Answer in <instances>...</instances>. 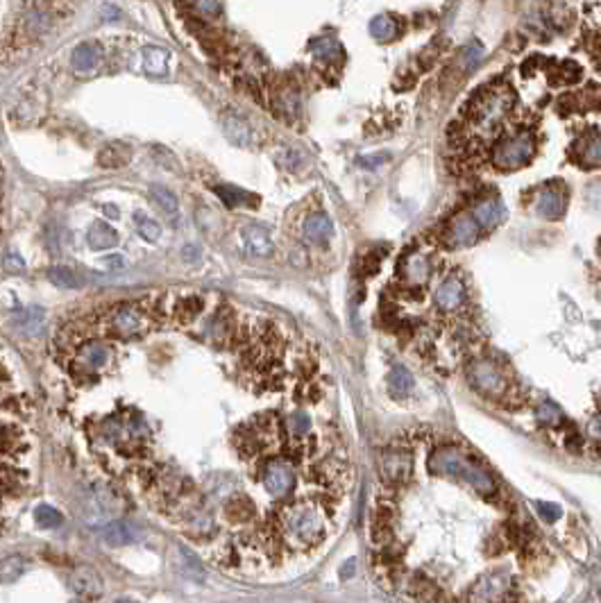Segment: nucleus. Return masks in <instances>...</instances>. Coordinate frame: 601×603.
<instances>
[{"label":"nucleus","instance_id":"obj_1","mask_svg":"<svg viewBox=\"0 0 601 603\" xmlns=\"http://www.w3.org/2000/svg\"><path fill=\"white\" fill-rule=\"evenodd\" d=\"M429 470L436 477H452V479H461L467 486H472L477 492L486 494H495V479L490 474L479 467L477 462H472L469 458H465L461 451L454 447H443L436 449L431 458H429Z\"/></svg>","mask_w":601,"mask_h":603},{"label":"nucleus","instance_id":"obj_2","mask_svg":"<svg viewBox=\"0 0 601 603\" xmlns=\"http://www.w3.org/2000/svg\"><path fill=\"white\" fill-rule=\"evenodd\" d=\"M281 529L295 547H313L327 533L325 513L313 503H298L281 515Z\"/></svg>","mask_w":601,"mask_h":603},{"label":"nucleus","instance_id":"obj_3","mask_svg":"<svg viewBox=\"0 0 601 603\" xmlns=\"http://www.w3.org/2000/svg\"><path fill=\"white\" fill-rule=\"evenodd\" d=\"M510 93L508 89H501V86H490V89H484L479 95H474L472 105H469V118H472V125L481 132H490L495 129L504 116L510 109Z\"/></svg>","mask_w":601,"mask_h":603},{"label":"nucleus","instance_id":"obj_4","mask_svg":"<svg viewBox=\"0 0 601 603\" xmlns=\"http://www.w3.org/2000/svg\"><path fill=\"white\" fill-rule=\"evenodd\" d=\"M150 314L144 304L129 302V304H118L105 316V331L116 338H134L148 331Z\"/></svg>","mask_w":601,"mask_h":603},{"label":"nucleus","instance_id":"obj_5","mask_svg":"<svg viewBox=\"0 0 601 603\" xmlns=\"http://www.w3.org/2000/svg\"><path fill=\"white\" fill-rule=\"evenodd\" d=\"M533 157V138L529 132H520L515 136H506L493 150V164L499 170H515L529 164Z\"/></svg>","mask_w":601,"mask_h":603},{"label":"nucleus","instance_id":"obj_6","mask_svg":"<svg viewBox=\"0 0 601 603\" xmlns=\"http://www.w3.org/2000/svg\"><path fill=\"white\" fill-rule=\"evenodd\" d=\"M467 376H469V383H472L479 393H484L488 397H501L508 393L506 374L490 361L472 363V368L467 370Z\"/></svg>","mask_w":601,"mask_h":603},{"label":"nucleus","instance_id":"obj_7","mask_svg":"<svg viewBox=\"0 0 601 603\" xmlns=\"http://www.w3.org/2000/svg\"><path fill=\"white\" fill-rule=\"evenodd\" d=\"M264 488L270 497H288L295 488V467L286 460H270L264 467Z\"/></svg>","mask_w":601,"mask_h":603},{"label":"nucleus","instance_id":"obj_8","mask_svg":"<svg viewBox=\"0 0 601 603\" xmlns=\"http://www.w3.org/2000/svg\"><path fill=\"white\" fill-rule=\"evenodd\" d=\"M109 357H112V350L105 342H86L78 350V357H75V365L82 372H100L109 365Z\"/></svg>","mask_w":601,"mask_h":603},{"label":"nucleus","instance_id":"obj_9","mask_svg":"<svg viewBox=\"0 0 601 603\" xmlns=\"http://www.w3.org/2000/svg\"><path fill=\"white\" fill-rule=\"evenodd\" d=\"M479 227L481 225L474 220L472 213H458L456 218L450 222V227H447V243H450L452 247L472 245L479 236Z\"/></svg>","mask_w":601,"mask_h":603},{"label":"nucleus","instance_id":"obj_10","mask_svg":"<svg viewBox=\"0 0 601 603\" xmlns=\"http://www.w3.org/2000/svg\"><path fill=\"white\" fill-rule=\"evenodd\" d=\"M69 585L82 599H98L103 595V578L93 567H78L71 572Z\"/></svg>","mask_w":601,"mask_h":603},{"label":"nucleus","instance_id":"obj_11","mask_svg":"<svg viewBox=\"0 0 601 603\" xmlns=\"http://www.w3.org/2000/svg\"><path fill=\"white\" fill-rule=\"evenodd\" d=\"M463 302H465V286L458 277H450L436 290V306L440 311H447V314L456 311Z\"/></svg>","mask_w":601,"mask_h":603},{"label":"nucleus","instance_id":"obj_12","mask_svg":"<svg viewBox=\"0 0 601 603\" xmlns=\"http://www.w3.org/2000/svg\"><path fill=\"white\" fill-rule=\"evenodd\" d=\"M302 234L304 239H307L309 243L313 245H325L327 241L332 239L334 234V225L329 220V215L325 213H311L307 220H304V227H302Z\"/></svg>","mask_w":601,"mask_h":603},{"label":"nucleus","instance_id":"obj_13","mask_svg":"<svg viewBox=\"0 0 601 603\" xmlns=\"http://www.w3.org/2000/svg\"><path fill=\"white\" fill-rule=\"evenodd\" d=\"M141 535L144 533H141V529H136L132 522H112L103 529V540L112 547L132 544V542L141 540Z\"/></svg>","mask_w":601,"mask_h":603},{"label":"nucleus","instance_id":"obj_14","mask_svg":"<svg viewBox=\"0 0 601 603\" xmlns=\"http://www.w3.org/2000/svg\"><path fill=\"white\" fill-rule=\"evenodd\" d=\"M240 239H243L247 250L257 256H270L272 247H275L272 245L270 234L264 227H259V225H245V227L240 229Z\"/></svg>","mask_w":601,"mask_h":603},{"label":"nucleus","instance_id":"obj_15","mask_svg":"<svg viewBox=\"0 0 601 603\" xmlns=\"http://www.w3.org/2000/svg\"><path fill=\"white\" fill-rule=\"evenodd\" d=\"M472 215H474V220L481 225V227H495V225H499L501 220H504L506 209H504V204H501L499 200L490 198V200H484V202L474 204Z\"/></svg>","mask_w":601,"mask_h":603},{"label":"nucleus","instance_id":"obj_16","mask_svg":"<svg viewBox=\"0 0 601 603\" xmlns=\"http://www.w3.org/2000/svg\"><path fill=\"white\" fill-rule=\"evenodd\" d=\"M381 470H384V477L390 481H407L411 474V456L404 454V451H390L381 460Z\"/></svg>","mask_w":601,"mask_h":603},{"label":"nucleus","instance_id":"obj_17","mask_svg":"<svg viewBox=\"0 0 601 603\" xmlns=\"http://www.w3.org/2000/svg\"><path fill=\"white\" fill-rule=\"evenodd\" d=\"M98 61H100V48H98L95 43L84 41L73 50L71 64L78 73H91L98 66Z\"/></svg>","mask_w":601,"mask_h":603},{"label":"nucleus","instance_id":"obj_18","mask_svg":"<svg viewBox=\"0 0 601 603\" xmlns=\"http://www.w3.org/2000/svg\"><path fill=\"white\" fill-rule=\"evenodd\" d=\"M86 241L93 247V250H107V247H114L118 243V234L112 225L107 222H95L86 232Z\"/></svg>","mask_w":601,"mask_h":603},{"label":"nucleus","instance_id":"obj_19","mask_svg":"<svg viewBox=\"0 0 601 603\" xmlns=\"http://www.w3.org/2000/svg\"><path fill=\"white\" fill-rule=\"evenodd\" d=\"M129 157H132V153H129L127 145L109 143L100 150V153H98V164H100L103 168H123L129 161Z\"/></svg>","mask_w":601,"mask_h":603},{"label":"nucleus","instance_id":"obj_20","mask_svg":"<svg viewBox=\"0 0 601 603\" xmlns=\"http://www.w3.org/2000/svg\"><path fill=\"white\" fill-rule=\"evenodd\" d=\"M563 209H565V200L561 193H556V191H542L538 200H535V211H538L542 218H549V220L559 218Z\"/></svg>","mask_w":601,"mask_h":603},{"label":"nucleus","instance_id":"obj_21","mask_svg":"<svg viewBox=\"0 0 601 603\" xmlns=\"http://www.w3.org/2000/svg\"><path fill=\"white\" fill-rule=\"evenodd\" d=\"M576 155L583 166H601V134L581 138L576 143Z\"/></svg>","mask_w":601,"mask_h":603},{"label":"nucleus","instance_id":"obj_22","mask_svg":"<svg viewBox=\"0 0 601 603\" xmlns=\"http://www.w3.org/2000/svg\"><path fill=\"white\" fill-rule=\"evenodd\" d=\"M404 275H407V279H411V282H418V284L427 282L431 275V261L422 254H411L407 258V265H404Z\"/></svg>","mask_w":601,"mask_h":603},{"label":"nucleus","instance_id":"obj_23","mask_svg":"<svg viewBox=\"0 0 601 603\" xmlns=\"http://www.w3.org/2000/svg\"><path fill=\"white\" fill-rule=\"evenodd\" d=\"M225 132L236 145H252V127H250L243 118H236V116L227 118Z\"/></svg>","mask_w":601,"mask_h":603},{"label":"nucleus","instance_id":"obj_24","mask_svg":"<svg viewBox=\"0 0 601 603\" xmlns=\"http://www.w3.org/2000/svg\"><path fill=\"white\" fill-rule=\"evenodd\" d=\"M311 50H313L315 57L325 59V61H336V59H341V55H343L341 43H338L336 39H332V37L315 39V41L311 43Z\"/></svg>","mask_w":601,"mask_h":603},{"label":"nucleus","instance_id":"obj_25","mask_svg":"<svg viewBox=\"0 0 601 603\" xmlns=\"http://www.w3.org/2000/svg\"><path fill=\"white\" fill-rule=\"evenodd\" d=\"M25 572V560L21 556H7L0 560V583H14Z\"/></svg>","mask_w":601,"mask_h":603},{"label":"nucleus","instance_id":"obj_26","mask_svg":"<svg viewBox=\"0 0 601 603\" xmlns=\"http://www.w3.org/2000/svg\"><path fill=\"white\" fill-rule=\"evenodd\" d=\"M397 32H399V25L392 16H377V18H373V23H370V35L379 41L395 39Z\"/></svg>","mask_w":601,"mask_h":603},{"label":"nucleus","instance_id":"obj_27","mask_svg":"<svg viewBox=\"0 0 601 603\" xmlns=\"http://www.w3.org/2000/svg\"><path fill=\"white\" fill-rule=\"evenodd\" d=\"M225 515H227L232 522L240 524V522H245V520H250V517L255 515V503L250 501L247 497H234L232 501L227 503Z\"/></svg>","mask_w":601,"mask_h":603},{"label":"nucleus","instance_id":"obj_28","mask_svg":"<svg viewBox=\"0 0 601 603\" xmlns=\"http://www.w3.org/2000/svg\"><path fill=\"white\" fill-rule=\"evenodd\" d=\"M150 198L155 200V204L157 207L166 213V215H173L180 211V202H177V198H175V193H170L168 189H163V186H152L150 189Z\"/></svg>","mask_w":601,"mask_h":603},{"label":"nucleus","instance_id":"obj_29","mask_svg":"<svg viewBox=\"0 0 601 603\" xmlns=\"http://www.w3.org/2000/svg\"><path fill=\"white\" fill-rule=\"evenodd\" d=\"M177 554H180L182 574L189 576L191 580H204V569H202V565H200V560L195 558V556L189 551V549H184V547L177 549Z\"/></svg>","mask_w":601,"mask_h":603},{"label":"nucleus","instance_id":"obj_30","mask_svg":"<svg viewBox=\"0 0 601 603\" xmlns=\"http://www.w3.org/2000/svg\"><path fill=\"white\" fill-rule=\"evenodd\" d=\"M50 282L62 286V288H80L82 286L80 275L75 270H71V268H66V265H54L50 270Z\"/></svg>","mask_w":601,"mask_h":603},{"label":"nucleus","instance_id":"obj_31","mask_svg":"<svg viewBox=\"0 0 601 603\" xmlns=\"http://www.w3.org/2000/svg\"><path fill=\"white\" fill-rule=\"evenodd\" d=\"M413 383H415L413 374L409 370H404V368H395V370H390V374H388V386H390V390L395 395L411 393Z\"/></svg>","mask_w":601,"mask_h":603},{"label":"nucleus","instance_id":"obj_32","mask_svg":"<svg viewBox=\"0 0 601 603\" xmlns=\"http://www.w3.org/2000/svg\"><path fill=\"white\" fill-rule=\"evenodd\" d=\"M216 193L223 198V202L227 204V207H232V209L240 207V204H252L255 202V198L250 196V193L240 191V189H234V186H218Z\"/></svg>","mask_w":601,"mask_h":603},{"label":"nucleus","instance_id":"obj_33","mask_svg":"<svg viewBox=\"0 0 601 603\" xmlns=\"http://www.w3.org/2000/svg\"><path fill=\"white\" fill-rule=\"evenodd\" d=\"M202 311V297L198 295H189V297H182L177 302V309H175V314H177V318L182 322H189L193 320L195 316H198Z\"/></svg>","mask_w":601,"mask_h":603},{"label":"nucleus","instance_id":"obj_34","mask_svg":"<svg viewBox=\"0 0 601 603\" xmlns=\"http://www.w3.org/2000/svg\"><path fill=\"white\" fill-rule=\"evenodd\" d=\"M43 322H46V314H43L41 309H32L23 316V320H21L16 327L23 331L25 336H35V333H39L43 329Z\"/></svg>","mask_w":601,"mask_h":603},{"label":"nucleus","instance_id":"obj_35","mask_svg":"<svg viewBox=\"0 0 601 603\" xmlns=\"http://www.w3.org/2000/svg\"><path fill=\"white\" fill-rule=\"evenodd\" d=\"M134 218H136L139 234L144 236L148 243H157L161 239V225H157L155 220H150V218H141V213H136Z\"/></svg>","mask_w":601,"mask_h":603},{"label":"nucleus","instance_id":"obj_36","mask_svg":"<svg viewBox=\"0 0 601 603\" xmlns=\"http://www.w3.org/2000/svg\"><path fill=\"white\" fill-rule=\"evenodd\" d=\"M535 419H538L540 424H559V422H563V413L556 404L544 402L535 408Z\"/></svg>","mask_w":601,"mask_h":603},{"label":"nucleus","instance_id":"obj_37","mask_svg":"<svg viewBox=\"0 0 601 603\" xmlns=\"http://www.w3.org/2000/svg\"><path fill=\"white\" fill-rule=\"evenodd\" d=\"M35 520L41 529H52V526L62 524V515H59V511H54L52 506H39L37 513H35Z\"/></svg>","mask_w":601,"mask_h":603},{"label":"nucleus","instance_id":"obj_38","mask_svg":"<svg viewBox=\"0 0 601 603\" xmlns=\"http://www.w3.org/2000/svg\"><path fill=\"white\" fill-rule=\"evenodd\" d=\"M309 429H311V417L304 413V411H295V413L288 417V431H291L295 438L309 434Z\"/></svg>","mask_w":601,"mask_h":603},{"label":"nucleus","instance_id":"obj_39","mask_svg":"<svg viewBox=\"0 0 601 603\" xmlns=\"http://www.w3.org/2000/svg\"><path fill=\"white\" fill-rule=\"evenodd\" d=\"M166 59H168L166 52L152 48V50H148V55H146V68L152 75H161L163 71H166Z\"/></svg>","mask_w":601,"mask_h":603},{"label":"nucleus","instance_id":"obj_40","mask_svg":"<svg viewBox=\"0 0 601 603\" xmlns=\"http://www.w3.org/2000/svg\"><path fill=\"white\" fill-rule=\"evenodd\" d=\"M535 508L542 513V517H544L547 522H556V520L561 517V508H559L556 503H542V501H540V503H535Z\"/></svg>","mask_w":601,"mask_h":603},{"label":"nucleus","instance_id":"obj_41","mask_svg":"<svg viewBox=\"0 0 601 603\" xmlns=\"http://www.w3.org/2000/svg\"><path fill=\"white\" fill-rule=\"evenodd\" d=\"M103 265L107 268V270H120V268H125V256H120V254L105 256V258H103Z\"/></svg>","mask_w":601,"mask_h":603},{"label":"nucleus","instance_id":"obj_42","mask_svg":"<svg viewBox=\"0 0 601 603\" xmlns=\"http://www.w3.org/2000/svg\"><path fill=\"white\" fill-rule=\"evenodd\" d=\"M588 436L593 440H597V443H601V415L595 417L593 422L588 424Z\"/></svg>","mask_w":601,"mask_h":603},{"label":"nucleus","instance_id":"obj_43","mask_svg":"<svg viewBox=\"0 0 601 603\" xmlns=\"http://www.w3.org/2000/svg\"><path fill=\"white\" fill-rule=\"evenodd\" d=\"M5 265H7V270H23V261H21L18 256H7L5 258Z\"/></svg>","mask_w":601,"mask_h":603},{"label":"nucleus","instance_id":"obj_44","mask_svg":"<svg viewBox=\"0 0 601 603\" xmlns=\"http://www.w3.org/2000/svg\"><path fill=\"white\" fill-rule=\"evenodd\" d=\"M599 254H601V245H599Z\"/></svg>","mask_w":601,"mask_h":603}]
</instances>
